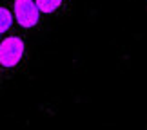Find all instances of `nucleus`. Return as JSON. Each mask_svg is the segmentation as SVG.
Segmentation results:
<instances>
[{
  "instance_id": "nucleus-3",
  "label": "nucleus",
  "mask_w": 147,
  "mask_h": 130,
  "mask_svg": "<svg viewBox=\"0 0 147 130\" xmlns=\"http://www.w3.org/2000/svg\"><path fill=\"white\" fill-rule=\"evenodd\" d=\"M64 2H65V0H35L38 11L44 13V15H53V13H56V11L64 5Z\"/></svg>"
},
{
  "instance_id": "nucleus-1",
  "label": "nucleus",
  "mask_w": 147,
  "mask_h": 130,
  "mask_svg": "<svg viewBox=\"0 0 147 130\" xmlns=\"http://www.w3.org/2000/svg\"><path fill=\"white\" fill-rule=\"evenodd\" d=\"M26 58V42L18 35L5 36L0 42V74L15 72Z\"/></svg>"
},
{
  "instance_id": "nucleus-4",
  "label": "nucleus",
  "mask_w": 147,
  "mask_h": 130,
  "mask_svg": "<svg viewBox=\"0 0 147 130\" xmlns=\"http://www.w3.org/2000/svg\"><path fill=\"white\" fill-rule=\"evenodd\" d=\"M11 25H13V13L5 5H0V35L7 33Z\"/></svg>"
},
{
  "instance_id": "nucleus-2",
  "label": "nucleus",
  "mask_w": 147,
  "mask_h": 130,
  "mask_svg": "<svg viewBox=\"0 0 147 130\" xmlns=\"http://www.w3.org/2000/svg\"><path fill=\"white\" fill-rule=\"evenodd\" d=\"M13 13L20 27L33 29L40 24V11H38L35 0H15L13 2Z\"/></svg>"
}]
</instances>
